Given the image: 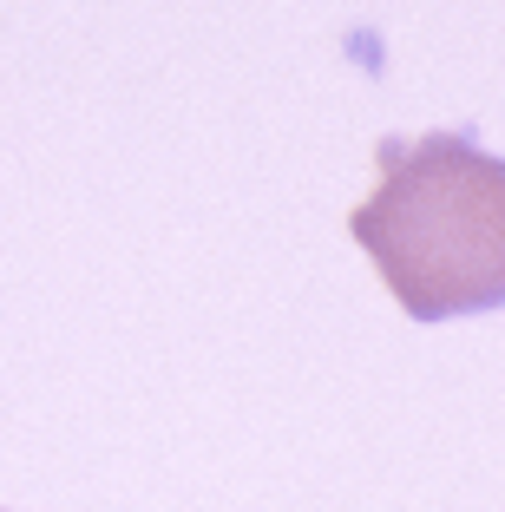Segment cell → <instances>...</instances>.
<instances>
[{
  "label": "cell",
  "mask_w": 505,
  "mask_h": 512,
  "mask_svg": "<svg viewBox=\"0 0 505 512\" xmlns=\"http://www.w3.org/2000/svg\"><path fill=\"white\" fill-rule=\"evenodd\" d=\"M381 184L348 237L414 322L505 309V158L473 132H420L374 145Z\"/></svg>",
  "instance_id": "cell-1"
}]
</instances>
